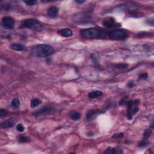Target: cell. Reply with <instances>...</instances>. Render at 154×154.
Instances as JSON below:
<instances>
[{"mask_svg":"<svg viewBox=\"0 0 154 154\" xmlns=\"http://www.w3.org/2000/svg\"><path fill=\"white\" fill-rule=\"evenodd\" d=\"M104 113V111H102V110H94V109H92V110H89L86 113V118L87 119H90L92 117H93L94 115H97L99 114H101V113Z\"/></svg>","mask_w":154,"mask_h":154,"instance_id":"obj_11","label":"cell"},{"mask_svg":"<svg viewBox=\"0 0 154 154\" xmlns=\"http://www.w3.org/2000/svg\"><path fill=\"white\" fill-rule=\"evenodd\" d=\"M31 53L36 57H47L54 53V49L49 45L39 44L31 49Z\"/></svg>","mask_w":154,"mask_h":154,"instance_id":"obj_1","label":"cell"},{"mask_svg":"<svg viewBox=\"0 0 154 154\" xmlns=\"http://www.w3.org/2000/svg\"><path fill=\"white\" fill-rule=\"evenodd\" d=\"M10 48L14 51H24L27 49V47L24 45L18 43H12L10 45Z\"/></svg>","mask_w":154,"mask_h":154,"instance_id":"obj_9","label":"cell"},{"mask_svg":"<svg viewBox=\"0 0 154 154\" xmlns=\"http://www.w3.org/2000/svg\"><path fill=\"white\" fill-rule=\"evenodd\" d=\"M139 111V108L138 106H135V107L134 108H132V110H131V113H132V114H135L137 113H138V111Z\"/></svg>","mask_w":154,"mask_h":154,"instance_id":"obj_29","label":"cell"},{"mask_svg":"<svg viewBox=\"0 0 154 154\" xmlns=\"http://www.w3.org/2000/svg\"><path fill=\"white\" fill-rule=\"evenodd\" d=\"M116 68L118 69H125L127 68L128 67V64H116V66H115Z\"/></svg>","mask_w":154,"mask_h":154,"instance_id":"obj_24","label":"cell"},{"mask_svg":"<svg viewBox=\"0 0 154 154\" xmlns=\"http://www.w3.org/2000/svg\"><path fill=\"white\" fill-rule=\"evenodd\" d=\"M16 130H17L18 131H19V132H23V131L25 130V128H24L23 125H22V124H21V123L18 124L16 127Z\"/></svg>","mask_w":154,"mask_h":154,"instance_id":"obj_23","label":"cell"},{"mask_svg":"<svg viewBox=\"0 0 154 154\" xmlns=\"http://www.w3.org/2000/svg\"><path fill=\"white\" fill-rule=\"evenodd\" d=\"M124 135V134L123 133H120L118 134H115L113 135V138H121V137H123Z\"/></svg>","mask_w":154,"mask_h":154,"instance_id":"obj_28","label":"cell"},{"mask_svg":"<svg viewBox=\"0 0 154 154\" xmlns=\"http://www.w3.org/2000/svg\"><path fill=\"white\" fill-rule=\"evenodd\" d=\"M58 13V9L55 6H51L47 10L48 15L51 18H55Z\"/></svg>","mask_w":154,"mask_h":154,"instance_id":"obj_10","label":"cell"},{"mask_svg":"<svg viewBox=\"0 0 154 154\" xmlns=\"http://www.w3.org/2000/svg\"><path fill=\"white\" fill-rule=\"evenodd\" d=\"M149 143L148 142V140L147 139L143 138L140 142L138 143V146L140 148H145L146 146L149 145Z\"/></svg>","mask_w":154,"mask_h":154,"instance_id":"obj_17","label":"cell"},{"mask_svg":"<svg viewBox=\"0 0 154 154\" xmlns=\"http://www.w3.org/2000/svg\"><path fill=\"white\" fill-rule=\"evenodd\" d=\"M104 153L105 154H114L116 153V149L114 148L109 147L107 148V149L105 150V151L104 152Z\"/></svg>","mask_w":154,"mask_h":154,"instance_id":"obj_20","label":"cell"},{"mask_svg":"<svg viewBox=\"0 0 154 154\" xmlns=\"http://www.w3.org/2000/svg\"><path fill=\"white\" fill-rule=\"evenodd\" d=\"M21 28H28L35 31H40L42 29V25L39 21L36 19H27L22 21Z\"/></svg>","mask_w":154,"mask_h":154,"instance_id":"obj_3","label":"cell"},{"mask_svg":"<svg viewBox=\"0 0 154 154\" xmlns=\"http://www.w3.org/2000/svg\"><path fill=\"white\" fill-rule=\"evenodd\" d=\"M68 116L70 119L75 120V121H78L80 119L81 114L80 113L75 111H70L68 114Z\"/></svg>","mask_w":154,"mask_h":154,"instance_id":"obj_14","label":"cell"},{"mask_svg":"<svg viewBox=\"0 0 154 154\" xmlns=\"http://www.w3.org/2000/svg\"><path fill=\"white\" fill-rule=\"evenodd\" d=\"M126 105L127 107V118L128 120H131L133 119V114L131 113V110L133 107V100H129Z\"/></svg>","mask_w":154,"mask_h":154,"instance_id":"obj_12","label":"cell"},{"mask_svg":"<svg viewBox=\"0 0 154 154\" xmlns=\"http://www.w3.org/2000/svg\"><path fill=\"white\" fill-rule=\"evenodd\" d=\"M7 114V111L5 109H1L0 110V117L1 118H3V117L5 116Z\"/></svg>","mask_w":154,"mask_h":154,"instance_id":"obj_27","label":"cell"},{"mask_svg":"<svg viewBox=\"0 0 154 154\" xmlns=\"http://www.w3.org/2000/svg\"><path fill=\"white\" fill-rule=\"evenodd\" d=\"M55 108L54 107L51 106V105H48V106L44 107L43 108L39 109V110H36L33 113V115L35 117L45 116L46 114H52L55 112Z\"/></svg>","mask_w":154,"mask_h":154,"instance_id":"obj_5","label":"cell"},{"mask_svg":"<svg viewBox=\"0 0 154 154\" xmlns=\"http://www.w3.org/2000/svg\"><path fill=\"white\" fill-rule=\"evenodd\" d=\"M42 101L41 100L38 99V98H34V99H33L31 100V103H30V107L31 108H35V107L39 106V105H40L42 104Z\"/></svg>","mask_w":154,"mask_h":154,"instance_id":"obj_16","label":"cell"},{"mask_svg":"<svg viewBox=\"0 0 154 154\" xmlns=\"http://www.w3.org/2000/svg\"><path fill=\"white\" fill-rule=\"evenodd\" d=\"M134 85V81L133 80L129 81V82L127 83V87H131V88L133 87Z\"/></svg>","mask_w":154,"mask_h":154,"instance_id":"obj_30","label":"cell"},{"mask_svg":"<svg viewBox=\"0 0 154 154\" xmlns=\"http://www.w3.org/2000/svg\"><path fill=\"white\" fill-rule=\"evenodd\" d=\"M12 105L14 108H18L20 107V101L17 98H14L12 101Z\"/></svg>","mask_w":154,"mask_h":154,"instance_id":"obj_18","label":"cell"},{"mask_svg":"<svg viewBox=\"0 0 154 154\" xmlns=\"http://www.w3.org/2000/svg\"><path fill=\"white\" fill-rule=\"evenodd\" d=\"M75 2L77 3H78V4H83V3H85L86 1H85V0H76Z\"/></svg>","mask_w":154,"mask_h":154,"instance_id":"obj_31","label":"cell"},{"mask_svg":"<svg viewBox=\"0 0 154 154\" xmlns=\"http://www.w3.org/2000/svg\"><path fill=\"white\" fill-rule=\"evenodd\" d=\"M58 33L62 36L65 37V38H68V37H70L73 35V32L69 28L61 29L58 31Z\"/></svg>","mask_w":154,"mask_h":154,"instance_id":"obj_13","label":"cell"},{"mask_svg":"<svg viewBox=\"0 0 154 154\" xmlns=\"http://www.w3.org/2000/svg\"><path fill=\"white\" fill-rule=\"evenodd\" d=\"M103 94V93L100 90H94L92 91L90 93H89L88 96L90 99H95L101 96Z\"/></svg>","mask_w":154,"mask_h":154,"instance_id":"obj_15","label":"cell"},{"mask_svg":"<svg viewBox=\"0 0 154 154\" xmlns=\"http://www.w3.org/2000/svg\"><path fill=\"white\" fill-rule=\"evenodd\" d=\"M128 98L127 97L122 98V99L120 100V102H119V105H122V106H123V105H127V102H128Z\"/></svg>","mask_w":154,"mask_h":154,"instance_id":"obj_25","label":"cell"},{"mask_svg":"<svg viewBox=\"0 0 154 154\" xmlns=\"http://www.w3.org/2000/svg\"><path fill=\"white\" fill-rule=\"evenodd\" d=\"M16 123V120L14 118H10L9 119L4 122H2L0 125V128L3 129L9 128H12L15 125Z\"/></svg>","mask_w":154,"mask_h":154,"instance_id":"obj_7","label":"cell"},{"mask_svg":"<svg viewBox=\"0 0 154 154\" xmlns=\"http://www.w3.org/2000/svg\"><path fill=\"white\" fill-rule=\"evenodd\" d=\"M24 3L28 6H33V5L36 4L37 1H35V0H30V1H25Z\"/></svg>","mask_w":154,"mask_h":154,"instance_id":"obj_22","label":"cell"},{"mask_svg":"<svg viewBox=\"0 0 154 154\" xmlns=\"http://www.w3.org/2000/svg\"><path fill=\"white\" fill-rule=\"evenodd\" d=\"M148 77V74L146 72H144V73L141 74L140 75L138 76V78L140 79H146Z\"/></svg>","mask_w":154,"mask_h":154,"instance_id":"obj_26","label":"cell"},{"mask_svg":"<svg viewBox=\"0 0 154 154\" xmlns=\"http://www.w3.org/2000/svg\"><path fill=\"white\" fill-rule=\"evenodd\" d=\"M14 20L13 18L11 16H5L3 17L2 19L1 24L4 28L6 29L12 30L14 28Z\"/></svg>","mask_w":154,"mask_h":154,"instance_id":"obj_6","label":"cell"},{"mask_svg":"<svg viewBox=\"0 0 154 154\" xmlns=\"http://www.w3.org/2000/svg\"><path fill=\"white\" fill-rule=\"evenodd\" d=\"M30 138L24 135H21V136L19 137V141L21 143H27L30 142Z\"/></svg>","mask_w":154,"mask_h":154,"instance_id":"obj_21","label":"cell"},{"mask_svg":"<svg viewBox=\"0 0 154 154\" xmlns=\"http://www.w3.org/2000/svg\"><path fill=\"white\" fill-rule=\"evenodd\" d=\"M108 38L112 40H123L127 37V34L125 31L122 30H113L107 33Z\"/></svg>","mask_w":154,"mask_h":154,"instance_id":"obj_4","label":"cell"},{"mask_svg":"<svg viewBox=\"0 0 154 154\" xmlns=\"http://www.w3.org/2000/svg\"><path fill=\"white\" fill-rule=\"evenodd\" d=\"M152 134V130L151 129H146V130H144L143 134V138L144 139H147L148 140L149 137L151 136Z\"/></svg>","mask_w":154,"mask_h":154,"instance_id":"obj_19","label":"cell"},{"mask_svg":"<svg viewBox=\"0 0 154 154\" xmlns=\"http://www.w3.org/2000/svg\"><path fill=\"white\" fill-rule=\"evenodd\" d=\"M102 25L107 28H111L116 25V21L112 17L106 18L103 20Z\"/></svg>","mask_w":154,"mask_h":154,"instance_id":"obj_8","label":"cell"},{"mask_svg":"<svg viewBox=\"0 0 154 154\" xmlns=\"http://www.w3.org/2000/svg\"><path fill=\"white\" fill-rule=\"evenodd\" d=\"M79 34L82 38L86 39H95L101 38L102 32L101 30L97 28H88L81 30Z\"/></svg>","mask_w":154,"mask_h":154,"instance_id":"obj_2","label":"cell"}]
</instances>
